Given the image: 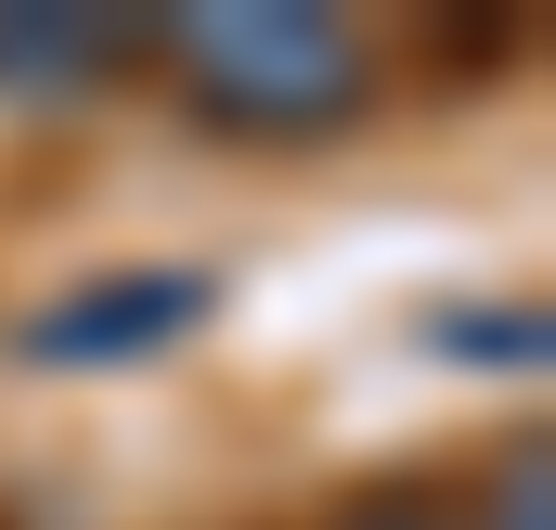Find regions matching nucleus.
Segmentation results:
<instances>
[{"mask_svg": "<svg viewBox=\"0 0 556 530\" xmlns=\"http://www.w3.org/2000/svg\"><path fill=\"white\" fill-rule=\"evenodd\" d=\"M466 530H556V440H518V453L479 479V518Z\"/></svg>", "mask_w": 556, "mask_h": 530, "instance_id": "obj_4", "label": "nucleus"}, {"mask_svg": "<svg viewBox=\"0 0 556 530\" xmlns=\"http://www.w3.org/2000/svg\"><path fill=\"white\" fill-rule=\"evenodd\" d=\"M207 311V285L194 272H130V285H104V298H65V311H39V363H117V350H168L181 324Z\"/></svg>", "mask_w": 556, "mask_h": 530, "instance_id": "obj_3", "label": "nucleus"}, {"mask_svg": "<svg viewBox=\"0 0 556 530\" xmlns=\"http://www.w3.org/2000/svg\"><path fill=\"white\" fill-rule=\"evenodd\" d=\"M337 530H453L440 492H363V505H337Z\"/></svg>", "mask_w": 556, "mask_h": 530, "instance_id": "obj_5", "label": "nucleus"}, {"mask_svg": "<svg viewBox=\"0 0 556 530\" xmlns=\"http://www.w3.org/2000/svg\"><path fill=\"white\" fill-rule=\"evenodd\" d=\"M117 78H155V13L0 0V91L13 104H65V91H117Z\"/></svg>", "mask_w": 556, "mask_h": 530, "instance_id": "obj_2", "label": "nucleus"}, {"mask_svg": "<svg viewBox=\"0 0 556 530\" xmlns=\"http://www.w3.org/2000/svg\"><path fill=\"white\" fill-rule=\"evenodd\" d=\"M155 78L207 142L285 155V142H350L389 65L324 0H194V13H155Z\"/></svg>", "mask_w": 556, "mask_h": 530, "instance_id": "obj_1", "label": "nucleus"}]
</instances>
